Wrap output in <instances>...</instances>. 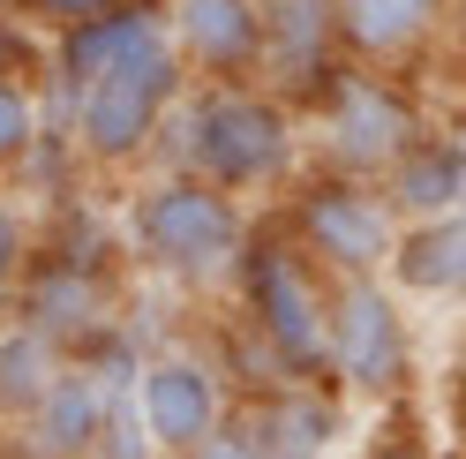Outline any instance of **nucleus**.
Listing matches in <instances>:
<instances>
[{"instance_id":"1","label":"nucleus","mask_w":466,"mask_h":459,"mask_svg":"<svg viewBox=\"0 0 466 459\" xmlns=\"http://www.w3.org/2000/svg\"><path fill=\"white\" fill-rule=\"evenodd\" d=\"M121 256L143 279L166 286H233L241 249L256 234V219L241 196H226L218 181L188 174V166H143L121 196Z\"/></svg>"},{"instance_id":"2","label":"nucleus","mask_w":466,"mask_h":459,"mask_svg":"<svg viewBox=\"0 0 466 459\" xmlns=\"http://www.w3.org/2000/svg\"><path fill=\"white\" fill-rule=\"evenodd\" d=\"M158 166H188L226 196L256 204L301 181V113L271 83H188Z\"/></svg>"},{"instance_id":"3","label":"nucleus","mask_w":466,"mask_h":459,"mask_svg":"<svg viewBox=\"0 0 466 459\" xmlns=\"http://www.w3.org/2000/svg\"><path fill=\"white\" fill-rule=\"evenodd\" d=\"M188 83H196L188 61L173 53V38H158L151 53L91 76L83 91H46V121H61V143L76 166H91L106 181H136L143 166H158Z\"/></svg>"},{"instance_id":"4","label":"nucleus","mask_w":466,"mask_h":459,"mask_svg":"<svg viewBox=\"0 0 466 459\" xmlns=\"http://www.w3.org/2000/svg\"><path fill=\"white\" fill-rule=\"evenodd\" d=\"M241 317L279 384H331V271L309 264L286 226H256L241 249Z\"/></svg>"},{"instance_id":"5","label":"nucleus","mask_w":466,"mask_h":459,"mask_svg":"<svg viewBox=\"0 0 466 459\" xmlns=\"http://www.w3.org/2000/svg\"><path fill=\"white\" fill-rule=\"evenodd\" d=\"M301 106L316 113L324 166L361 174V181H384L391 166L414 151V136L429 128V121H421V98L406 91L391 68H369V61H339Z\"/></svg>"},{"instance_id":"6","label":"nucleus","mask_w":466,"mask_h":459,"mask_svg":"<svg viewBox=\"0 0 466 459\" xmlns=\"http://www.w3.org/2000/svg\"><path fill=\"white\" fill-rule=\"evenodd\" d=\"M399 211L384 181H361V174H301L294 181V204H286V234L309 264H324L331 279H384L391 264V241H399Z\"/></svg>"},{"instance_id":"7","label":"nucleus","mask_w":466,"mask_h":459,"mask_svg":"<svg viewBox=\"0 0 466 459\" xmlns=\"http://www.w3.org/2000/svg\"><path fill=\"white\" fill-rule=\"evenodd\" d=\"M136 354H143V347H128L121 332H106V339H91V347H76V354L61 362V377L46 384V399L15 422L23 459H91L98 437H106L113 392H121V377L136 369Z\"/></svg>"},{"instance_id":"8","label":"nucleus","mask_w":466,"mask_h":459,"mask_svg":"<svg viewBox=\"0 0 466 459\" xmlns=\"http://www.w3.org/2000/svg\"><path fill=\"white\" fill-rule=\"evenodd\" d=\"M414 377V332L391 279H331V384L354 399H391Z\"/></svg>"},{"instance_id":"9","label":"nucleus","mask_w":466,"mask_h":459,"mask_svg":"<svg viewBox=\"0 0 466 459\" xmlns=\"http://www.w3.org/2000/svg\"><path fill=\"white\" fill-rule=\"evenodd\" d=\"M128 392H136V414H143V429H151V444L166 459L233 422L226 369L211 354H196V347H151V354H136Z\"/></svg>"},{"instance_id":"10","label":"nucleus","mask_w":466,"mask_h":459,"mask_svg":"<svg viewBox=\"0 0 466 459\" xmlns=\"http://www.w3.org/2000/svg\"><path fill=\"white\" fill-rule=\"evenodd\" d=\"M196 83H264V0H158Z\"/></svg>"},{"instance_id":"11","label":"nucleus","mask_w":466,"mask_h":459,"mask_svg":"<svg viewBox=\"0 0 466 459\" xmlns=\"http://www.w3.org/2000/svg\"><path fill=\"white\" fill-rule=\"evenodd\" d=\"M15 317L53 332L61 347H91V339L113 332V279L83 256H31V271L15 286Z\"/></svg>"},{"instance_id":"12","label":"nucleus","mask_w":466,"mask_h":459,"mask_svg":"<svg viewBox=\"0 0 466 459\" xmlns=\"http://www.w3.org/2000/svg\"><path fill=\"white\" fill-rule=\"evenodd\" d=\"M346 61L339 53V0H264V83L309 98Z\"/></svg>"},{"instance_id":"13","label":"nucleus","mask_w":466,"mask_h":459,"mask_svg":"<svg viewBox=\"0 0 466 459\" xmlns=\"http://www.w3.org/2000/svg\"><path fill=\"white\" fill-rule=\"evenodd\" d=\"M158 38H166V8L158 0H128V8H113L98 23H76V31L46 38V91H83L91 76L151 53Z\"/></svg>"},{"instance_id":"14","label":"nucleus","mask_w":466,"mask_h":459,"mask_svg":"<svg viewBox=\"0 0 466 459\" xmlns=\"http://www.w3.org/2000/svg\"><path fill=\"white\" fill-rule=\"evenodd\" d=\"M384 279L399 301H466V211L406 219Z\"/></svg>"},{"instance_id":"15","label":"nucleus","mask_w":466,"mask_h":459,"mask_svg":"<svg viewBox=\"0 0 466 459\" xmlns=\"http://www.w3.org/2000/svg\"><path fill=\"white\" fill-rule=\"evenodd\" d=\"M451 0H339V53L369 68H406L444 31Z\"/></svg>"},{"instance_id":"16","label":"nucleus","mask_w":466,"mask_h":459,"mask_svg":"<svg viewBox=\"0 0 466 459\" xmlns=\"http://www.w3.org/2000/svg\"><path fill=\"white\" fill-rule=\"evenodd\" d=\"M384 196L399 219H436V211H466V136H444V128H421L414 151H406L391 174H384Z\"/></svg>"},{"instance_id":"17","label":"nucleus","mask_w":466,"mask_h":459,"mask_svg":"<svg viewBox=\"0 0 466 459\" xmlns=\"http://www.w3.org/2000/svg\"><path fill=\"white\" fill-rule=\"evenodd\" d=\"M248 429H256V444H264V459H324L339 414H331L324 384H279L264 407L248 414Z\"/></svg>"},{"instance_id":"18","label":"nucleus","mask_w":466,"mask_h":459,"mask_svg":"<svg viewBox=\"0 0 466 459\" xmlns=\"http://www.w3.org/2000/svg\"><path fill=\"white\" fill-rule=\"evenodd\" d=\"M76 347H61L53 332H38V324H23V317H8L0 324V422H23L46 399V384L61 377V362H68Z\"/></svg>"},{"instance_id":"19","label":"nucleus","mask_w":466,"mask_h":459,"mask_svg":"<svg viewBox=\"0 0 466 459\" xmlns=\"http://www.w3.org/2000/svg\"><path fill=\"white\" fill-rule=\"evenodd\" d=\"M46 76L38 68H0V181L31 174L46 151Z\"/></svg>"},{"instance_id":"20","label":"nucleus","mask_w":466,"mask_h":459,"mask_svg":"<svg viewBox=\"0 0 466 459\" xmlns=\"http://www.w3.org/2000/svg\"><path fill=\"white\" fill-rule=\"evenodd\" d=\"M31 256H38V226H31V204L0 189V301H8L15 286H23Z\"/></svg>"},{"instance_id":"21","label":"nucleus","mask_w":466,"mask_h":459,"mask_svg":"<svg viewBox=\"0 0 466 459\" xmlns=\"http://www.w3.org/2000/svg\"><path fill=\"white\" fill-rule=\"evenodd\" d=\"M113 8H128V0H15V23L38 38V53H46V38H61V31H76V23H98V15H113Z\"/></svg>"},{"instance_id":"22","label":"nucleus","mask_w":466,"mask_h":459,"mask_svg":"<svg viewBox=\"0 0 466 459\" xmlns=\"http://www.w3.org/2000/svg\"><path fill=\"white\" fill-rule=\"evenodd\" d=\"M173 459H264V444H256V429H248V414H233L226 429H211L203 444H188V452H173Z\"/></svg>"},{"instance_id":"23","label":"nucleus","mask_w":466,"mask_h":459,"mask_svg":"<svg viewBox=\"0 0 466 459\" xmlns=\"http://www.w3.org/2000/svg\"><path fill=\"white\" fill-rule=\"evenodd\" d=\"M444 38H451V61L466 68V0H451V8H444Z\"/></svg>"},{"instance_id":"24","label":"nucleus","mask_w":466,"mask_h":459,"mask_svg":"<svg viewBox=\"0 0 466 459\" xmlns=\"http://www.w3.org/2000/svg\"><path fill=\"white\" fill-rule=\"evenodd\" d=\"M369 459H429V452H421V444H376Z\"/></svg>"},{"instance_id":"25","label":"nucleus","mask_w":466,"mask_h":459,"mask_svg":"<svg viewBox=\"0 0 466 459\" xmlns=\"http://www.w3.org/2000/svg\"><path fill=\"white\" fill-rule=\"evenodd\" d=\"M0 8H15V0H0Z\"/></svg>"}]
</instances>
